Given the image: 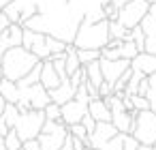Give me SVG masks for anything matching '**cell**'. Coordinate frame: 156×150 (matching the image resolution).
Segmentation results:
<instances>
[{"mask_svg": "<svg viewBox=\"0 0 156 150\" xmlns=\"http://www.w3.org/2000/svg\"><path fill=\"white\" fill-rule=\"evenodd\" d=\"M41 62L30 49H26L24 45H13L5 52L2 60H0V69H2V77L11 79V82H20L22 77H26L32 67Z\"/></svg>", "mask_w": 156, "mask_h": 150, "instance_id": "cell-1", "label": "cell"}, {"mask_svg": "<svg viewBox=\"0 0 156 150\" xmlns=\"http://www.w3.org/2000/svg\"><path fill=\"white\" fill-rule=\"evenodd\" d=\"M11 2H13V0H0V11H2L7 5H11Z\"/></svg>", "mask_w": 156, "mask_h": 150, "instance_id": "cell-39", "label": "cell"}, {"mask_svg": "<svg viewBox=\"0 0 156 150\" xmlns=\"http://www.w3.org/2000/svg\"><path fill=\"white\" fill-rule=\"evenodd\" d=\"M45 32H37V30H30V28H24V39H22V45L26 49H30L39 60H49L51 58V52L47 47V41H45Z\"/></svg>", "mask_w": 156, "mask_h": 150, "instance_id": "cell-8", "label": "cell"}, {"mask_svg": "<svg viewBox=\"0 0 156 150\" xmlns=\"http://www.w3.org/2000/svg\"><path fill=\"white\" fill-rule=\"evenodd\" d=\"M22 148L24 150H41V141L34 137V139H24L22 141Z\"/></svg>", "mask_w": 156, "mask_h": 150, "instance_id": "cell-33", "label": "cell"}, {"mask_svg": "<svg viewBox=\"0 0 156 150\" xmlns=\"http://www.w3.org/2000/svg\"><path fill=\"white\" fill-rule=\"evenodd\" d=\"M118 49H120V58H124V60H133V58L139 54V47H137L133 41H122Z\"/></svg>", "mask_w": 156, "mask_h": 150, "instance_id": "cell-24", "label": "cell"}, {"mask_svg": "<svg viewBox=\"0 0 156 150\" xmlns=\"http://www.w3.org/2000/svg\"><path fill=\"white\" fill-rule=\"evenodd\" d=\"M143 77H145L143 73L133 71V75H130V79H128V84H126V88H124V94H126V97L137 94V92H139V84H141V79H143Z\"/></svg>", "mask_w": 156, "mask_h": 150, "instance_id": "cell-23", "label": "cell"}, {"mask_svg": "<svg viewBox=\"0 0 156 150\" xmlns=\"http://www.w3.org/2000/svg\"><path fill=\"white\" fill-rule=\"evenodd\" d=\"M130 135L139 144L154 146L156 144V112H152V109L135 112L133 126H130Z\"/></svg>", "mask_w": 156, "mask_h": 150, "instance_id": "cell-3", "label": "cell"}, {"mask_svg": "<svg viewBox=\"0 0 156 150\" xmlns=\"http://www.w3.org/2000/svg\"><path fill=\"white\" fill-rule=\"evenodd\" d=\"M0 150H7V148H5V144H2V146H0Z\"/></svg>", "mask_w": 156, "mask_h": 150, "instance_id": "cell-40", "label": "cell"}, {"mask_svg": "<svg viewBox=\"0 0 156 150\" xmlns=\"http://www.w3.org/2000/svg\"><path fill=\"white\" fill-rule=\"evenodd\" d=\"M83 150H92V148H83Z\"/></svg>", "mask_w": 156, "mask_h": 150, "instance_id": "cell-41", "label": "cell"}, {"mask_svg": "<svg viewBox=\"0 0 156 150\" xmlns=\"http://www.w3.org/2000/svg\"><path fill=\"white\" fill-rule=\"evenodd\" d=\"M130 69L133 71H139V73H143V75H152V73H156V54H152V52H139L133 60H130Z\"/></svg>", "mask_w": 156, "mask_h": 150, "instance_id": "cell-12", "label": "cell"}, {"mask_svg": "<svg viewBox=\"0 0 156 150\" xmlns=\"http://www.w3.org/2000/svg\"><path fill=\"white\" fill-rule=\"evenodd\" d=\"M147 9H150V2L147 0H130V2H126L124 7H120L118 9V22L124 26V28H135V26H139L141 24V20L145 17V13H147Z\"/></svg>", "mask_w": 156, "mask_h": 150, "instance_id": "cell-6", "label": "cell"}, {"mask_svg": "<svg viewBox=\"0 0 156 150\" xmlns=\"http://www.w3.org/2000/svg\"><path fill=\"white\" fill-rule=\"evenodd\" d=\"M147 82H150V88H147V101H150V109L156 112V73L147 75Z\"/></svg>", "mask_w": 156, "mask_h": 150, "instance_id": "cell-26", "label": "cell"}, {"mask_svg": "<svg viewBox=\"0 0 156 150\" xmlns=\"http://www.w3.org/2000/svg\"><path fill=\"white\" fill-rule=\"evenodd\" d=\"M66 137H69V126L62 120H45L37 139L41 141L43 150H60Z\"/></svg>", "mask_w": 156, "mask_h": 150, "instance_id": "cell-5", "label": "cell"}, {"mask_svg": "<svg viewBox=\"0 0 156 150\" xmlns=\"http://www.w3.org/2000/svg\"><path fill=\"white\" fill-rule=\"evenodd\" d=\"M41 67H43V60H41V62H37V64L32 67V71H30L26 77H22V79L17 82V86H20V88H24V86L39 84V79H41Z\"/></svg>", "mask_w": 156, "mask_h": 150, "instance_id": "cell-20", "label": "cell"}, {"mask_svg": "<svg viewBox=\"0 0 156 150\" xmlns=\"http://www.w3.org/2000/svg\"><path fill=\"white\" fill-rule=\"evenodd\" d=\"M130 101H133V107H135V112H141V109H150V101H147V97H141V94H133V97H130Z\"/></svg>", "mask_w": 156, "mask_h": 150, "instance_id": "cell-30", "label": "cell"}, {"mask_svg": "<svg viewBox=\"0 0 156 150\" xmlns=\"http://www.w3.org/2000/svg\"><path fill=\"white\" fill-rule=\"evenodd\" d=\"M126 2H130V0H111L109 5H111V7H115V9H120V7H124Z\"/></svg>", "mask_w": 156, "mask_h": 150, "instance_id": "cell-36", "label": "cell"}, {"mask_svg": "<svg viewBox=\"0 0 156 150\" xmlns=\"http://www.w3.org/2000/svg\"><path fill=\"white\" fill-rule=\"evenodd\" d=\"M2 144H5L7 150H20V148H22V137L17 135L15 129H9L7 135L2 137Z\"/></svg>", "mask_w": 156, "mask_h": 150, "instance_id": "cell-22", "label": "cell"}, {"mask_svg": "<svg viewBox=\"0 0 156 150\" xmlns=\"http://www.w3.org/2000/svg\"><path fill=\"white\" fill-rule=\"evenodd\" d=\"M109 20H98V22H90V20H81L73 39V45L77 49H103L109 43Z\"/></svg>", "mask_w": 156, "mask_h": 150, "instance_id": "cell-2", "label": "cell"}, {"mask_svg": "<svg viewBox=\"0 0 156 150\" xmlns=\"http://www.w3.org/2000/svg\"><path fill=\"white\" fill-rule=\"evenodd\" d=\"M120 131L113 126V122H96L94 131L88 135V146L92 150H101L111 137H115Z\"/></svg>", "mask_w": 156, "mask_h": 150, "instance_id": "cell-9", "label": "cell"}, {"mask_svg": "<svg viewBox=\"0 0 156 150\" xmlns=\"http://www.w3.org/2000/svg\"><path fill=\"white\" fill-rule=\"evenodd\" d=\"M98 62H101L103 79H105L107 84H111V86H113V84L122 77V73H124L126 69H130V60H124V58H118V60H107V58H101Z\"/></svg>", "mask_w": 156, "mask_h": 150, "instance_id": "cell-10", "label": "cell"}, {"mask_svg": "<svg viewBox=\"0 0 156 150\" xmlns=\"http://www.w3.org/2000/svg\"><path fill=\"white\" fill-rule=\"evenodd\" d=\"M75 86L71 84V79L66 77V79H62L60 82V86L58 88H54V90H49V97H51V103H58V105H64L66 101H71V99H75Z\"/></svg>", "mask_w": 156, "mask_h": 150, "instance_id": "cell-14", "label": "cell"}, {"mask_svg": "<svg viewBox=\"0 0 156 150\" xmlns=\"http://www.w3.org/2000/svg\"><path fill=\"white\" fill-rule=\"evenodd\" d=\"M77 56L81 60V64H88V62L101 58V49H77Z\"/></svg>", "mask_w": 156, "mask_h": 150, "instance_id": "cell-28", "label": "cell"}, {"mask_svg": "<svg viewBox=\"0 0 156 150\" xmlns=\"http://www.w3.org/2000/svg\"><path fill=\"white\" fill-rule=\"evenodd\" d=\"M45 112L43 109H28V112H20V118H17V122H15V131H17V135L22 137V141L24 139H34V137H39V133H41V129H43V124H45Z\"/></svg>", "mask_w": 156, "mask_h": 150, "instance_id": "cell-4", "label": "cell"}, {"mask_svg": "<svg viewBox=\"0 0 156 150\" xmlns=\"http://www.w3.org/2000/svg\"><path fill=\"white\" fill-rule=\"evenodd\" d=\"M130 41H133V43L139 47V52H143V49H145V35H143L141 26L130 28Z\"/></svg>", "mask_w": 156, "mask_h": 150, "instance_id": "cell-27", "label": "cell"}, {"mask_svg": "<svg viewBox=\"0 0 156 150\" xmlns=\"http://www.w3.org/2000/svg\"><path fill=\"white\" fill-rule=\"evenodd\" d=\"M9 24H11V22L7 20V15H5L2 11H0V32H2V30H5V28H7Z\"/></svg>", "mask_w": 156, "mask_h": 150, "instance_id": "cell-35", "label": "cell"}, {"mask_svg": "<svg viewBox=\"0 0 156 150\" xmlns=\"http://www.w3.org/2000/svg\"><path fill=\"white\" fill-rule=\"evenodd\" d=\"M20 150H24V148H20Z\"/></svg>", "mask_w": 156, "mask_h": 150, "instance_id": "cell-42", "label": "cell"}, {"mask_svg": "<svg viewBox=\"0 0 156 150\" xmlns=\"http://www.w3.org/2000/svg\"><path fill=\"white\" fill-rule=\"evenodd\" d=\"M105 103H107L109 109H111V122H113V126H115L120 133H130L135 112H128V109L124 107V103H122V97H118V94L105 97Z\"/></svg>", "mask_w": 156, "mask_h": 150, "instance_id": "cell-7", "label": "cell"}, {"mask_svg": "<svg viewBox=\"0 0 156 150\" xmlns=\"http://www.w3.org/2000/svg\"><path fill=\"white\" fill-rule=\"evenodd\" d=\"M43 112H45V118H47V120H60V116H62V112H60V105H58V103H49Z\"/></svg>", "mask_w": 156, "mask_h": 150, "instance_id": "cell-31", "label": "cell"}, {"mask_svg": "<svg viewBox=\"0 0 156 150\" xmlns=\"http://www.w3.org/2000/svg\"><path fill=\"white\" fill-rule=\"evenodd\" d=\"M109 37L118 41H130V30L124 28L118 20H109Z\"/></svg>", "mask_w": 156, "mask_h": 150, "instance_id": "cell-18", "label": "cell"}, {"mask_svg": "<svg viewBox=\"0 0 156 150\" xmlns=\"http://www.w3.org/2000/svg\"><path fill=\"white\" fill-rule=\"evenodd\" d=\"M81 124L86 126V131H88V135H90V133L94 131V126H96V120H94V118H92L90 114H86V116L81 118Z\"/></svg>", "mask_w": 156, "mask_h": 150, "instance_id": "cell-32", "label": "cell"}, {"mask_svg": "<svg viewBox=\"0 0 156 150\" xmlns=\"http://www.w3.org/2000/svg\"><path fill=\"white\" fill-rule=\"evenodd\" d=\"M109 94H113V86H111V84H107V82H103V84L98 86V97H101V99H105V97H109Z\"/></svg>", "mask_w": 156, "mask_h": 150, "instance_id": "cell-34", "label": "cell"}, {"mask_svg": "<svg viewBox=\"0 0 156 150\" xmlns=\"http://www.w3.org/2000/svg\"><path fill=\"white\" fill-rule=\"evenodd\" d=\"M0 97H2L7 103H17L20 101V86L17 82H11L7 77L0 79Z\"/></svg>", "mask_w": 156, "mask_h": 150, "instance_id": "cell-16", "label": "cell"}, {"mask_svg": "<svg viewBox=\"0 0 156 150\" xmlns=\"http://www.w3.org/2000/svg\"><path fill=\"white\" fill-rule=\"evenodd\" d=\"M69 133H71L73 137L81 139V141L86 144V148H90V146H88V131H86V126H83L81 122H75V124H71V126H69Z\"/></svg>", "mask_w": 156, "mask_h": 150, "instance_id": "cell-25", "label": "cell"}, {"mask_svg": "<svg viewBox=\"0 0 156 150\" xmlns=\"http://www.w3.org/2000/svg\"><path fill=\"white\" fill-rule=\"evenodd\" d=\"M5 105H7V101L0 97V116H2V109H5ZM0 146H2V137H0Z\"/></svg>", "mask_w": 156, "mask_h": 150, "instance_id": "cell-37", "label": "cell"}, {"mask_svg": "<svg viewBox=\"0 0 156 150\" xmlns=\"http://www.w3.org/2000/svg\"><path fill=\"white\" fill-rule=\"evenodd\" d=\"M2 13L7 15V20H9L11 24H22V7H20L17 0H13L11 5H7V7L2 9Z\"/></svg>", "mask_w": 156, "mask_h": 150, "instance_id": "cell-19", "label": "cell"}, {"mask_svg": "<svg viewBox=\"0 0 156 150\" xmlns=\"http://www.w3.org/2000/svg\"><path fill=\"white\" fill-rule=\"evenodd\" d=\"M41 86L43 88H47V90H54V88H58L60 86V82H62V77L58 75V71L54 69V62L51 60H43V67H41Z\"/></svg>", "mask_w": 156, "mask_h": 150, "instance_id": "cell-13", "label": "cell"}, {"mask_svg": "<svg viewBox=\"0 0 156 150\" xmlns=\"http://www.w3.org/2000/svg\"><path fill=\"white\" fill-rule=\"evenodd\" d=\"M137 150H154V146H145V144H139Z\"/></svg>", "mask_w": 156, "mask_h": 150, "instance_id": "cell-38", "label": "cell"}, {"mask_svg": "<svg viewBox=\"0 0 156 150\" xmlns=\"http://www.w3.org/2000/svg\"><path fill=\"white\" fill-rule=\"evenodd\" d=\"M0 79H2V77H0Z\"/></svg>", "mask_w": 156, "mask_h": 150, "instance_id": "cell-43", "label": "cell"}, {"mask_svg": "<svg viewBox=\"0 0 156 150\" xmlns=\"http://www.w3.org/2000/svg\"><path fill=\"white\" fill-rule=\"evenodd\" d=\"M124 148V133H118L115 137H111L101 150H122Z\"/></svg>", "mask_w": 156, "mask_h": 150, "instance_id": "cell-29", "label": "cell"}, {"mask_svg": "<svg viewBox=\"0 0 156 150\" xmlns=\"http://www.w3.org/2000/svg\"><path fill=\"white\" fill-rule=\"evenodd\" d=\"M17 118H20V109H17V105H15V103H7L5 109H2V120L7 122V126L13 129L15 122H17Z\"/></svg>", "mask_w": 156, "mask_h": 150, "instance_id": "cell-21", "label": "cell"}, {"mask_svg": "<svg viewBox=\"0 0 156 150\" xmlns=\"http://www.w3.org/2000/svg\"><path fill=\"white\" fill-rule=\"evenodd\" d=\"M101 60V58H98ZM98 60H92V62H88V64H83V69H86V82L90 84V86H94V88H98L105 79H103V71H101V62Z\"/></svg>", "mask_w": 156, "mask_h": 150, "instance_id": "cell-17", "label": "cell"}, {"mask_svg": "<svg viewBox=\"0 0 156 150\" xmlns=\"http://www.w3.org/2000/svg\"><path fill=\"white\" fill-rule=\"evenodd\" d=\"M60 112H62L60 120H62L66 126H71V124H75V122H81V118L88 114V103L77 101V99H71V101H66L64 105H60Z\"/></svg>", "mask_w": 156, "mask_h": 150, "instance_id": "cell-11", "label": "cell"}, {"mask_svg": "<svg viewBox=\"0 0 156 150\" xmlns=\"http://www.w3.org/2000/svg\"><path fill=\"white\" fill-rule=\"evenodd\" d=\"M88 114L96 120V122H111V109L105 103V99H90L88 101Z\"/></svg>", "mask_w": 156, "mask_h": 150, "instance_id": "cell-15", "label": "cell"}]
</instances>
